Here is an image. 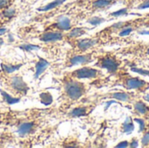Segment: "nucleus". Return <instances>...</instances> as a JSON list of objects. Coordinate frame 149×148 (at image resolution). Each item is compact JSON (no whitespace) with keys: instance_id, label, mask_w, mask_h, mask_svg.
Wrapping results in <instances>:
<instances>
[{"instance_id":"nucleus-7","label":"nucleus","mask_w":149,"mask_h":148,"mask_svg":"<svg viewBox=\"0 0 149 148\" xmlns=\"http://www.w3.org/2000/svg\"><path fill=\"white\" fill-rule=\"evenodd\" d=\"M67 76L79 79V80H94L100 79L104 76V73L101 69L96 67V66H88V65H84L79 68H77L72 72H66L65 73Z\"/></svg>"},{"instance_id":"nucleus-21","label":"nucleus","mask_w":149,"mask_h":148,"mask_svg":"<svg viewBox=\"0 0 149 148\" xmlns=\"http://www.w3.org/2000/svg\"><path fill=\"white\" fill-rule=\"evenodd\" d=\"M143 137L141 139V144L143 147H149V123L148 126L145 128V130L143 131Z\"/></svg>"},{"instance_id":"nucleus-26","label":"nucleus","mask_w":149,"mask_h":148,"mask_svg":"<svg viewBox=\"0 0 149 148\" xmlns=\"http://www.w3.org/2000/svg\"><path fill=\"white\" fill-rule=\"evenodd\" d=\"M146 8H149V0H143V2L137 6V9H140V10L146 9Z\"/></svg>"},{"instance_id":"nucleus-2","label":"nucleus","mask_w":149,"mask_h":148,"mask_svg":"<svg viewBox=\"0 0 149 148\" xmlns=\"http://www.w3.org/2000/svg\"><path fill=\"white\" fill-rule=\"evenodd\" d=\"M95 60L96 63L94 64V66L101 70H106L107 73L114 77H117L122 72L126 71L122 59L113 51H96Z\"/></svg>"},{"instance_id":"nucleus-25","label":"nucleus","mask_w":149,"mask_h":148,"mask_svg":"<svg viewBox=\"0 0 149 148\" xmlns=\"http://www.w3.org/2000/svg\"><path fill=\"white\" fill-rule=\"evenodd\" d=\"M132 71L134 72H137L139 74L141 75H147L149 76V71H146V70H141V69H135V68H132Z\"/></svg>"},{"instance_id":"nucleus-24","label":"nucleus","mask_w":149,"mask_h":148,"mask_svg":"<svg viewBox=\"0 0 149 148\" xmlns=\"http://www.w3.org/2000/svg\"><path fill=\"white\" fill-rule=\"evenodd\" d=\"M127 8H124L122 10H120L118 11H115V12H113L110 14V16H113V17H120V16H122V15H126L127 14Z\"/></svg>"},{"instance_id":"nucleus-15","label":"nucleus","mask_w":149,"mask_h":148,"mask_svg":"<svg viewBox=\"0 0 149 148\" xmlns=\"http://www.w3.org/2000/svg\"><path fill=\"white\" fill-rule=\"evenodd\" d=\"M50 65V63L46 61L45 59L39 58V60L36 64V73H35V78H38L39 75H41L44 71Z\"/></svg>"},{"instance_id":"nucleus-27","label":"nucleus","mask_w":149,"mask_h":148,"mask_svg":"<svg viewBox=\"0 0 149 148\" xmlns=\"http://www.w3.org/2000/svg\"><path fill=\"white\" fill-rule=\"evenodd\" d=\"M129 142V147H138V140L136 139V138H133L130 141H128Z\"/></svg>"},{"instance_id":"nucleus-11","label":"nucleus","mask_w":149,"mask_h":148,"mask_svg":"<svg viewBox=\"0 0 149 148\" xmlns=\"http://www.w3.org/2000/svg\"><path fill=\"white\" fill-rule=\"evenodd\" d=\"M137 95L138 94L136 92H131V91H127V92H116L108 93L107 98L117 99V100L121 101V102L133 103L136 99Z\"/></svg>"},{"instance_id":"nucleus-13","label":"nucleus","mask_w":149,"mask_h":148,"mask_svg":"<svg viewBox=\"0 0 149 148\" xmlns=\"http://www.w3.org/2000/svg\"><path fill=\"white\" fill-rule=\"evenodd\" d=\"M89 30L90 29L86 27H75L74 26L70 31L65 32V41L81 38L83 35L86 34Z\"/></svg>"},{"instance_id":"nucleus-29","label":"nucleus","mask_w":149,"mask_h":148,"mask_svg":"<svg viewBox=\"0 0 149 148\" xmlns=\"http://www.w3.org/2000/svg\"><path fill=\"white\" fill-rule=\"evenodd\" d=\"M129 146V142L125 140V141H122L120 143H119L117 146H115V147H127Z\"/></svg>"},{"instance_id":"nucleus-12","label":"nucleus","mask_w":149,"mask_h":148,"mask_svg":"<svg viewBox=\"0 0 149 148\" xmlns=\"http://www.w3.org/2000/svg\"><path fill=\"white\" fill-rule=\"evenodd\" d=\"M115 3H116V2H114L113 0H93L92 2H90V10L93 12L105 10Z\"/></svg>"},{"instance_id":"nucleus-17","label":"nucleus","mask_w":149,"mask_h":148,"mask_svg":"<svg viewBox=\"0 0 149 148\" xmlns=\"http://www.w3.org/2000/svg\"><path fill=\"white\" fill-rule=\"evenodd\" d=\"M134 48L138 49L137 52H140V55L142 58H149V44H135Z\"/></svg>"},{"instance_id":"nucleus-9","label":"nucleus","mask_w":149,"mask_h":148,"mask_svg":"<svg viewBox=\"0 0 149 148\" xmlns=\"http://www.w3.org/2000/svg\"><path fill=\"white\" fill-rule=\"evenodd\" d=\"M96 107L95 104H88V105H79L73 108H72L67 113V117L69 119H75L79 117H86L89 115Z\"/></svg>"},{"instance_id":"nucleus-30","label":"nucleus","mask_w":149,"mask_h":148,"mask_svg":"<svg viewBox=\"0 0 149 148\" xmlns=\"http://www.w3.org/2000/svg\"><path fill=\"white\" fill-rule=\"evenodd\" d=\"M144 17H145V24H144V26L149 27V13L146 14V15L144 16Z\"/></svg>"},{"instance_id":"nucleus-8","label":"nucleus","mask_w":149,"mask_h":148,"mask_svg":"<svg viewBox=\"0 0 149 148\" xmlns=\"http://www.w3.org/2000/svg\"><path fill=\"white\" fill-rule=\"evenodd\" d=\"M75 25L72 20V18L62 16L58 18L54 23L50 24L49 25H46L45 27V31H62V32H66L70 31L72 28H73Z\"/></svg>"},{"instance_id":"nucleus-33","label":"nucleus","mask_w":149,"mask_h":148,"mask_svg":"<svg viewBox=\"0 0 149 148\" xmlns=\"http://www.w3.org/2000/svg\"><path fill=\"white\" fill-rule=\"evenodd\" d=\"M144 118H145V120H147V121L149 123V112L147 113V115H146Z\"/></svg>"},{"instance_id":"nucleus-20","label":"nucleus","mask_w":149,"mask_h":148,"mask_svg":"<svg viewBox=\"0 0 149 148\" xmlns=\"http://www.w3.org/2000/svg\"><path fill=\"white\" fill-rule=\"evenodd\" d=\"M65 1H66V0H55V1H53V2H52V3H48V4H46L45 6L40 8L39 10H42V11H48V10H52V9H54V8L59 6V5L62 4Z\"/></svg>"},{"instance_id":"nucleus-35","label":"nucleus","mask_w":149,"mask_h":148,"mask_svg":"<svg viewBox=\"0 0 149 148\" xmlns=\"http://www.w3.org/2000/svg\"><path fill=\"white\" fill-rule=\"evenodd\" d=\"M113 1H114V2H116V3H117V2H118L119 0H113Z\"/></svg>"},{"instance_id":"nucleus-34","label":"nucleus","mask_w":149,"mask_h":148,"mask_svg":"<svg viewBox=\"0 0 149 148\" xmlns=\"http://www.w3.org/2000/svg\"><path fill=\"white\" fill-rule=\"evenodd\" d=\"M82 1H86V2L87 1V2H89V3H90V2H92V1H93V0H82Z\"/></svg>"},{"instance_id":"nucleus-32","label":"nucleus","mask_w":149,"mask_h":148,"mask_svg":"<svg viewBox=\"0 0 149 148\" xmlns=\"http://www.w3.org/2000/svg\"><path fill=\"white\" fill-rule=\"evenodd\" d=\"M141 34H145V35H149V31H140Z\"/></svg>"},{"instance_id":"nucleus-14","label":"nucleus","mask_w":149,"mask_h":148,"mask_svg":"<svg viewBox=\"0 0 149 148\" xmlns=\"http://www.w3.org/2000/svg\"><path fill=\"white\" fill-rule=\"evenodd\" d=\"M132 104H133V107L134 109V112L139 116L145 117L147 115V113L149 112L148 105L141 99H135Z\"/></svg>"},{"instance_id":"nucleus-28","label":"nucleus","mask_w":149,"mask_h":148,"mask_svg":"<svg viewBox=\"0 0 149 148\" xmlns=\"http://www.w3.org/2000/svg\"><path fill=\"white\" fill-rule=\"evenodd\" d=\"M6 118H7V113H4L0 111V127L2 126V123H3V121L6 120Z\"/></svg>"},{"instance_id":"nucleus-5","label":"nucleus","mask_w":149,"mask_h":148,"mask_svg":"<svg viewBox=\"0 0 149 148\" xmlns=\"http://www.w3.org/2000/svg\"><path fill=\"white\" fill-rule=\"evenodd\" d=\"M71 45L69 51L74 53H86L92 51H96L99 46L104 44V39L97 33L89 38H79L66 41Z\"/></svg>"},{"instance_id":"nucleus-18","label":"nucleus","mask_w":149,"mask_h":148,"mask_svg":"<svg viewBox=\"0 0 149 148\" xmlns=\"http://www.w3.org/2000/svg\"><path fill=\"white\" fill-rule=\"evenodd\" d=\"M134 129V125L133 122L132 118H127V120L123 123L122 125V132L126 133H130L131 132H133V130Z\"/></svg>"},{"instance_id":"nucleus-22","label":"nucleus","mask_w":149,"mask_h":148,"mask_svg":"<svg viewBox=\"0 0 149 148\" xmlns=\"http://www.w3.org/2000/svg\"><path fill=\"white\" fill-rule=\"evenodd\" d=\"M105 22V19L102 18V17H92L90 20H88V23H90L92 25H98L101 23Z\"/></svg>"},{"instance_id":"nucleus-16","label":"nucleus","mask_w":149,"mask_h":148,"mask_svg":"<svg viewBox=\"0 0 149 148\" xmlns=\"http://www.w3.org/2000/svg\"><path fill=\"white\" fill-rule=\"evenodd\" d=\"M22 66V64L19 65H5V64H2L1 65V69H0V72L2 73H12L15 71H17V69H19Z\"/></svg>"},{"instance_id":"nucleus-6","label":"nucleus","mask_w":149,"mask_h":148,"mask_svg":"<svg viewBox=\"0 0 149 148\" xmlns=\"http://www.w3.org/2000/svg\"><path fill=\"white\" fill-rule=\"evenodd\" d=\"M96 51H88L86 53H74L68 51L64 62L65 68H72L74 66L88 65L95 60Z\"/></svg>"},{"instance_id":"nucleus-19","label":"nucleus","mask_w":149,"mask_h":148,"mask_svg":"<svg viewBox=\"0 0 149 148\" xmlns=\"http://www.w3.org/2000/svg\"><path fill=\"white\" fill-rule=\"evenodd\" d=\"M39 100L41 103H43L44 105H51L53 101L52 96L50 92H42L39 94Z\"/></svg>"},{"instance_id":"nucleus-3","label":"nucleus","mask_w":149,"mask_h":148,"mask_svg":"<svg viewBox=\"0 0 149 148\" xmlns=\"http://www.w3.org/2000/svg\"><path fill=\"white\" fill-rule=\"evenodd\" d=\"M0 85L6 92H9L14 97H24L29 91V86L24 79L18 75L12 73L0 72Z\"/></svg>"},{"instance_id":"nucleus-31","label":"nucleus","mask_w":149,"mask_h":148,"mask_svg":"<svg viewBox=\"0 0 149 148\" xmlns=\"http://www.w3.org/2000/svg\"><path fill=\"white\" fill-rule=\"evenodd\" d=\"M143 99H144L147 102H149V94H148V95H145V96L143 97Z\"/></svg>"},{"instance_id":"nucleus-23","label":"nucleus","mask_w":149,"mask_h":148,"mask_svg":"<svg viewBox=\"0 0 149 148\" xmlns=\"http://www.w3.org/2000/svg\"><path fill=\"white\" fill-rule=\"evenodd\" d=\"M12 0H0V11L11 6Z\"/></svg>"},{"instance_id":"nucleus-1","label":"nucleus","mask_w":149,"mask_h":148,"mask_svg":"<svg viewBox=\"0 0 149 148\" xmlns=\"http://www.w3.org/2000/svg\"><path fill=\"white\" fill-rule=\"evenodd\" d=\"M60 95L64 106L68 109L79 101L88 92V85L79 79H72L65 74L60 79Z\"/></svg>"},{"instance_id":"nucleus-10","label":"nucleus","mask_w":149,"mask_h":148,"mask_svg":"<svg viewBox=\"0 0 149 148\" xmlns=\"http://www.w3.org/2000/svg\"><path fill=\"white\" fill-rule=\"evenodd\" d=\"M38 38L40 41L45 43L58 42L61 40H65V32L57 31H44Z\"/></svg>"},{"instance_id":"nucleus-4","label":"nucleus","mask_w":149,"mask_h":148,"mask_svg":"<svg viewBox=\"0 0 149 148\" xmlns=\"http://www.w3.org/2000/svg\"><path fill=\"white\" fill-rule=\"evenodd\" d=\"M118 85H121L127 91H134L137 94H144L149 90V82L141 79L140 77H134L127 73V71L122 72L117 77Z\"/></svg>"}]
</instances>
